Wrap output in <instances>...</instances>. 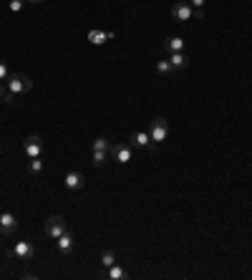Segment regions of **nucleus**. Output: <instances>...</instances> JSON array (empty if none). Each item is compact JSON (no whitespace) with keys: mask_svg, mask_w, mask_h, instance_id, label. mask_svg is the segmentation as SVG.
Listing matches in <instances>:
<instances>
[{"mask_svg":"<svg viewBox=\"0 0 252 280\" xmlns=\"http://www.w3.org/2000/svg\"><path fill=\"white\" fill-rule=\"evenodd\" d=\"M5 89L18 96V93L31 91L33 81H31V76H26V73H10V76H8V81H5Z\"/></svg>","mask_w":252,"mask_h":280,"instance_id":"obj_1","label":"nucleus"},{"mask_svg":"<svg viewBox=\"0 0 252 280\" xmlns=\"http://www.w3.org/2000/svg\"><path fill=\"white\" fill-rule=\"evenodd\" d=\"M33 255H35V245H33L31 240H20V243H15L13 250H10V257L18 260V263H31Z\"/></svg>","mask_w":252,"mask_h":280,"instance_id":"obj_2","label":"nucleus"},{"mask_svg":"<svg viewBox=\"0 0 252 280\" xmlns=\"http://www.w3.org/2000/svg\"><path fill=\"white\" fill-rule=\"evenodd\" d=\"M43 230H46V237H48V240H58L68 227H66V219H63L61 215H53V217L46 219V227H43Z\"/></svg>","mask_w":252,"mask_h":280,"instance_id":"obj_3","label":"nucleus"},{"mask_svg":"<svg viewBox=\"0 0 252 280\" xmlns=\"http://www.w3.org/2000/svg\"><path fill=\"white\" fill-rule=\"evenodd\" d=\"M43 149H46V144H43V139H40L38 134L26 136V142H23V152H26L28 159H31V156H40L43 154Z\"/></svg>","mask_w":252,"mask_h":280,"instance_id":"obj_4","label":"nucleus"},{"mask_svg":"<svg viewBox=\"0 0 252 280\" xmlns=\"http://www.w3.org/2000/svg\"><path fill=\"white\" fill-rule=\"evenodd\" d=\"M172 18L179 21V23H187V21L194 18V8H192L189 3H184V0H179V3L172 5Z\"/></svg>","mask_w":252,"mask_h":280,"instance_id":"obj_5","label":"nucleus"},{"mask_svg":"<svg viewBox=\"0 0 252 280\" xmlns=\"http://www.w3.org/2000/svg\"><path fill=\"white\" fill-rule=\"evenodd\" d=\"M18 230V217L13 215V212H0V237H8V235H13Z\"/></svg>","mask_w":252,"mask_h":280,"instance_id":"obj_6","label":"nucleus"},{"mask_svg":"<svg viewBox=\"0 0 252 280\" xmlns=\"http://www.w3.org/2000/svg\"><path fill=\"white\" fill-rule=\"evenodd\" d=\"M149 134H152V142L154 144H161L164 139H166V134H169V124H166V119H154L152 122V129H149Z\"/></svg>","mask_w":252,"mask_h":280,"instance_id":"obj_7","label":"nucleus"},{"mask_svg":"<svg viewBox=\"0 0 252 280\" xmlns=\"http://www.w3.org/2000/svg\"><path fill=\"white\" fill-rule=\"evenodd\" d=\"M109 152H111V156H114L116 164H129V162L134 159V152H131L129 144H114Z\"/></svg>","mask_w":252,"mask_h":280,"instance_id":"obj_8","label":"nucleus"},{"mask_svg":"<svg viewBox=\"0 0 252 280\" xmlns=\"http://www.w3.org/2000/svg\"><path fill=\"white\" fill-rule=\"evenodd\" d=\"M66 189L68 192H78V189H83V185H86V179H83V174L81 172H76V169H71V172H66Z\"/></svg>","mask_w":252,"mask_h":280,"instance_id":"obj_9","label":"nucleus"},{"mask_svg":"<svg viewBox=\"0 0 252 280\" xmlns=\"http://www.w3.org/2000/svg\"><path fill=\"white\" fill-rule=\"evenodd\" d=\"M131 144L139 147V149H154V147H157V144L152 142V134H149V131H136V134H131Z\"/></svg>","mask_w":252,"mask_h":280,"instance_id":"obj_10","label":"nucleus"},{"mask_svg":"<svg viewBox=\"0 0 252 280\" xmlns=\"http://www.w3.org/2000/svg\"><path fill=\"white\" fill-rule=\"evenodd\" d=\"M56 245H58V252H61V255H71V252L76 250V240H73V235L66 230L61 237L56 240Z\"/></svg>","mask_w":252,"mask_h":280,"instance_id":"obj_11","label":"nucleus"},{"mask_svg":"<svg viewBox=\"0 0 252 280\" xmlns=\"http://www.w3.org/2000/svg\"><path fill=\"white\" fill-rule=\"evenodd\" d=\"M169 63H172V68H174V71H184V68H187V63H189V58H187V53H184V51H177V53H169Z\"/></svg>","mask_w":252,"mask_h":280,"instance_id":"obj_12","label":"nucleus"},{"mask_svg":"<svg viewBox=\"0 0 252 280\" xmlns=\"http://www.w3.org/2000/svg\"><path fill=\"white\" fill-rule=\"evenodd\" d=\"M164 51H166V53L184 51V38H179V35H172V38H166V41H164Z\"/></svg>","mask_w":252,"mask_h":280,"instance_id":"obj_13","label":"nucleus"},{"mask_svg":"<svg viewBox=\"0 0 252 280\" xmlns=\"http://www.w3.org/2000/svg\"><path fill=\"white\" fill-rule=\"evenodd\" d=\"M106 278H109V280H124L126 278V270L119 265V263H114L111 268H106Z\"/></svg>","mask_w":252,"mask_h":280,"instance_id":"obj_14","label":"nucleus"},{"mask_svg":"<svg viewBox=\"0 0 252 280\" xmlns=\"http://www.w3.org/2000/svg\"><path fill=\"white\" fill-rule=\"evenodd\" d=\"M28 172H31L33 177H38V174L43 172V159H40V156H31V162H28Z\"/></svg>","mask_w":252,"mask_h":280,"instance_id":"obj_15","label":"nucleus"},{"mask_svg":"<svg viewBox=\"0 0 252 280\" xmlns=\"http://www.w3.org/2000/svg\"><path fill=\"white\" fill-rule=\"evenodd\" d=\"M91 162H94V167H103V164L109 162V152L94 149V154H91Z\"/></svg>","mask_w":252,"mask_h":280,"instance_id":"obj_16","label":"nucleus"},{"mask_svg":"<svg viewBox=\"0 0 252 280\" xmlns=\"http://www.w3.org/2000/svg\"><path fill=\"white\" fill-rule=\"evenodd\" d=\"M114 263H116V252H114V250H103V252H101V265H103V268H111Z\"/></svg>","mask_w":252,"mask_h":280,"instance_id":"obj_17","label":"nucleus"},{"mask_svg":"<svg viewBox=\"0 0 252 280\" xmlns=\"http://www.w3.org/2000/svg\"><path fill=\"white\" fill-rule=\"evenodd\" d=\"M94 149H101V152H109V149H111V142H109L106 136H98V139H94Z\"/></svg>","mask_w":252,"mask_h":280,"instance_id":"obj_18","label":"nucleus"},{"mask_svg":"<svg viewBox=\"0 0 252 280\" xmlns=\"http://www.w3.org/2000/svg\"><path fill=\"white\" fill-rule=\"evenodd\" d=\"M157 73H161V76H164V73H174V68H172L169 58H166V61H159V63H157Z\"/></svg>","mask_w":252,"mask_h":280,"instance_id":"obj_19","label":"nucleus"},{"mask_svg":"<svg viewBox=\"0 0 252 280\" xmlns=\"http://www.w3.org/2000/svg\"><path fill=\"white\" fill-rule=\"evenodd\" d=\"M23 5H26V0H10V3H8V8H10L13 13H20Z\"/></svg>","mask_w":252,"mask_h":280,"instance_id":"obj_20","label":"nucleus"},{"mask_svg":"<svg viewBox=\"0 0 252 280\" xmlns=\"http://www.w3.org/2000/svg\"><path fill=\"white\" fill-rule=\"evenodd\" d=\"M8 76H10V71H8V66L0 61V81H8Z\"/></svg>","mask_w":252,"mask_h":280,"instance_id":"obj_21","label":"nucleus"},{"mask_svg":"<svg viewBox=\"0 0 252 280\" xmlns=\"http://www.w3.org/2000/svg\"><path fill=\"white\" fill-rule=\"evenodd\" d=\"M204 18V8H194V21H202Z\"/></svg>","mask_w":252,"mask_h":280,"instance_id":"obj_22","label":"nucleus"},{"mask_svg":"<svg viewBox=\"0 0 252 280\" xmlns=\"http://www.w3.org/2000/svg\"><path fill=\"white\" fill-rule=\"evenodd\" d=\"M189 5H192V8H204L207 0H189Z\"/></svg>","mask_w":252,"mask_h":280,"instance_id":"obj_23","label":"nucleus"},{"mask_svg":"<svg viewBox=\"0 0 252 280\" xmlns=\"http://www.w3.org/2000/svg\"><path fill=\"white\" fill-rule=\"evenodd\" d=\"M3 101H5V104H15V93H5V98H3Z\"/></svg>","mask_w":252,"mask_h":280,"instance_id":"obj_24","label":"nucleus"},{"mask_svg":"<svg viewBox=\"0 0 252 280\" xmlns=\"http://www.w3.org/2000/svg\"><path fill=\"white\" fill-rule=\"evenodd\" d=\"M5 93H8V89H5V84H3V81H0V101H3V98H5Z\"/></svg>","mask_w":252,"mask_h":280,"instance_id":"obj_25","label":"nucleus"},{"mask_svg":"<svg viewBox=\"0 0 252 280\" xmlns=\"http://www.w3.org/2000/svg\"><path fill=\"white\" fill-rule=\"evenodd\" d=\"M28 3H33V5H38V3H43V0H28Z\"/></svg>","mask_w":252,"mask_h":280,"instance_id":"obj_26","label":"nucleus"}]
</instances>
